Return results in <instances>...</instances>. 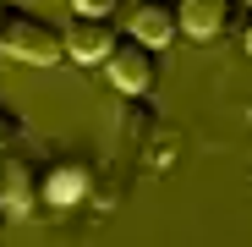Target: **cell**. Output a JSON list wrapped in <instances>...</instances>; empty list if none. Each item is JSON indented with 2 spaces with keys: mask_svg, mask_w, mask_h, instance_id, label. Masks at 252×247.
Returning <instances> with one entry per match:
<instances>
[{
  "mask_svg": "<svg viewBox=\"0 0 252 247\" xmlns=\"http://www.w3.org/2000/svg\"><path fill=\"white\" fill-rule=\"evenodd\" d=\"M0 55H11L22 66H55L66 55V38H61L55 22H44L38 11L6 6L0 11Z\"/></svg>",
  "mask_w": 252,
  "mask_h": 247,
  "instance_id": "cell-1",
  "label": "cell"
},
{
  "mask_svg": "<svg viewBox=\"0 0 252 247\" xmlns=\"http://www.w3.org/2000/svg\"><path fill=\"white\" fill-rule=\"evenodd\" d=\"M104 71H110V82H115L121 94H148L154 82H159V61H154V50L137 44L132 33L115 38V50L104 55Z\"/></svg>",
  "mask_w": 252,
  "mask_h": 247,
  "instance_id": "cell-2",
  "label": "cell"
},
{
  "mask_svg": "<svg viewBox=\"0 0 252 247\" xmlns=\"http://www.w3.org/2000/svg\"><path fill=\"white\" fill-rule=\"evenodd\" d=\"M66 55L82 61V66H104V55L115 50V17H88V11H71L66 17Z\"/></svg>",
  "mask_w": 252,
  "mask_h": 247,
  "instance_id": "cell-3",
  "label": "cell"
},
{
  "mask_svg": "<svg viewBox=\"0 0 252 247\" xmlns=\"http://www.w3.org/2000/svg\"><path fill=\"white\" fill-rule=\"evenodd\" d=\"M126 33H132L137 44H148V50H164V44H176L181 17H176L170 0H143L137 11H126Z\"/></svg>",
  "mask_w": 252,
  "mask_h": 247,
  "instance_id": "cell-4",
  "label": "cell"
},
{
  "mask_svg": "<svg viewBox=\"0 0 252 247\" xmlns=\"http://www.w3.org/2000/svg\"><path fill=\"white\" fill-rule=\"evenodd\" d=\"M33 203H44V198H38V171L28 159H6V165H0V209L28 214Z\"/></svg>",
  "mask_w": 252,
  "mask_h": 247,
  "instance_id": "cell-5",
  "label": "cell"
},
{
  "mask_svg": "<svg viewBox=\"0 0 252 247\" xmlns=\"http://www.w3.org/2000/svg\"><path fill=\"white\" fill-rule=\"evenodd\" d=\"M176 17H181V33L214 38V33H225V22H230V0H181Z\"/></svg>",
  "mask_w": 252,
  "mask_h": 247,
  "instance_id": "cell-6",
  "label": "cell"
},
{
  "mask_svg": "<svg viewBox=\"0 0 252 247\" xmlns=\"http://www.w3.org/2000/svg\"><path fill=\"white\" fill-rule=\"evenodd\" d=\"M82 192H88V171H82V165H55V171H44L38 176V198L44 203H77Z\"/></svg>",
  "mask_w": 252,
  "mask_h": 247,
  "instance_id": "cell-7",
  "label": "cell"
},
{
  "mask_svg": "<svg viewBox=\"0 0 252 247\" xmlns=\"http://www.w3.org/2000/svg\"><path fill=\"white\" fill-rule=\"evenodd\" d=\"M22 138V115L17 110H6V105H0V148H11Z\"/></svg>",
  "mask_w": 252,
  "mask_h": 247,
  "instance_id": "cell-8",
  "label": "cell"
},
{
  "mask_svg": "<svg viewBox=\"0 0 252 247\" xmlns=\"http://www.w3.org/2000/svg\"><path fill=\"white\" fill-rule=\"evenodd\" d=\"M77 11H88V17H115L121 11V0H71Z\"/></svg>",
  "mask_w": 252,
  "mask_h": 247,
  "instance_id": "cell-9",
  "label": "cell"
},
{
  "mask_svg": "<svg viewBox=\"0 0 252 247\" xmlns=\"http://www.w3.org/2000/svg\"><path fill=\"white\" fill-rule=\"evenodd\" d=\"M247 55H252V28H247Z\"/></svg>",
  "mask_w": 252,
  "mask_h": 247,
  "instance_id": "cell-10",
  "label": "cell"
},
{
  "mask_svg": "<svg viewBox=\"0 0 252 247\" xmlns=\"http://www.w3.org/2000/svg\"><path fill=\"white\" fill-rule=\"evenodd\" d=\"M0 11H6V0H0Z\"/></svg>",
  "mask_w": 252,
  "mask_h": 247,
  "instance_id": "cell-11",
  "label": "cell"
},
{
  "mask_svg": "<svg viewBox=\"0 0 252 247\" xmlns=\"http://www.w3.org/2000/svg\"><path fill=\"white\" fill-rule=\"evenodd\" d=\"M0 214H6V209H0Z\"/></svg>",
  "mask_w": 252,
  "mask_h": 247,
  "instance_id": "cell-12",
  "label": "cell"
}]
</instances>
